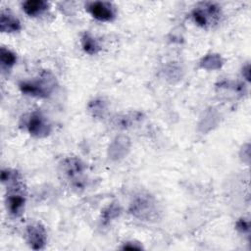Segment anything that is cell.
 <instances>
[{
	"label": "cell",
	"mask_w": 251,
	"mask_h": 251,
	"mask_svg": "<svg viewBox=\"0 0 251 251\" xmlns=\"http://www.w3.org/2000/svg\"><path fill=\"white\" fill-rule=\"evenodd\" d=\"M48 3L43 0H27L23 3L24 12L29 17H37L48 10Z\"/></svg>",
	"instance_id": "30bf717a"
},
{
	"label": "cell",
	"mask_w": 251,
	"mask_h": 251,
	"mask_svg": "<svg viewBox=\"0 0 251 251\" xmlns=\"http://www.w3.org/2000/svg\"><path fill=\"white\" fill-rule=\"evenodd\" d=\"M121 211L122 210H121L120 205H118L116 203L110 204L102 212V222H103V224H108L113 219H116L117 217H119L120 214H121Z\"/></svg>",
	"instance_id": "2e32d148"
},
{
	"label": "cell",
	"mask_w": 251,
	"mask_h": 251,
	"mask_svg": "<svg viewBox=\"0 0 251 251\" xmlns=\"http://www.w3.org/2000/svg\"><path fill=\"white\" fill-rule=\"evenodd\" d=\"M86 10L94 19L100 22H111L116 17L115 7L109 2H90L86 5Z\"/></svg>",
	"instance_id": "52a82bcc"
},
{
	"label": "cell",
	"mask_w": 251,
	"mask_h": 251,
	"mask_svg": "<svg viewBox=\"0 0 251 251\" xmlns=\"http://www.w3.org/2000/svg\"><path fill=\"white\" fill-rule=\"evenodd\" d=\"M236 228L242 233H248L250 230L249 222L246 219H240L236 223Z\"/></svg>",
	"instance_id": "e0dca14e"
},
{
	"label": "cell",
	"mask_w": 251,
	"mask_h": 251,
	"mask_svg": "<svg viewBox=\"0 0 251 251\" xmlns=\"http://www.w3.org/2000/svg\"><path fill=\"white\" fill-rule=\"evenodd\" d=\"M141 114L138 112H133V113H128L123 117H119L116 119V126L118 127H122V128H126L130 126L132 124H134V122H137L141 119Z\"/></svg>",
	"instance_id": "9a60e30c"
},
{
	"label": "cell",
	"mask_w": 251,
	"mask_h": 251,
	"mask_svg": "<svg viewBox=\"0 0 251 251\" xmlns=\"http://www.w3.org/2000/svg\"><path fill=\"white\" fill-rule=\"evenodd\" d=\"M25 127L30 135L37 138L46 137L51 132V125L40 111H33L28 115Z\"/></svg>",
	"instance_id": "277c9868"
},
{
	"label": "cell",
	"mask_w": 251,
	"mask_h": 251,
	"mask_svg": "<svg viewBox=\"0 0 251 251\" xmlns=\"http://www.w3.org/2000/svg\"><path fill=\"white\" fill-rule=\"evenodd\" d=\"M25 240L31 249H43L47 242V232L45 227L40 223H30L25 228Z\"/></svg>",
	"instance_id": "8992f818"
},
{
	"label": "cell",
	"mask_w": 251,
	"mask_h": 251,
	"mask_svg": "<svg viewBox=\"0 0 251 251\" xmlns=\"http://www.w3.org/2000/svg\"><path fill=\"white\" fill-rule=\"evenodd\" d=\"M221 16V8L217 4L211 2L200 3L191 13L194 23L201 27H208L216 25L220 21Z\"/></svg>",
	"instance_id": "3957f363"
},
{
	"label": "cell",
	"mask_w": 251,
	"mask_h": 251,
	"mask_svg": "<svg viewBox=\"0 0 251 251\" xmlns=\"http://www.w3.org/2000/svg\"><path fill=\"white\" fill-rule=\"evenodd\" d=\"M129 213L140 221L155 220L158 216L157 202L150 194L139 193L130 202Z\"/></svg>",
	"instance_id": "7a4b0ae2"
},
{
	"label": "cell",
	"mask_w": 251,
	"mask_h": 251,
	"mask_svg": "<svg viewBox=\"0 0 251 251\" xmlns=\"http://www.w3.org/2000/svg\"><path fill=\"white\" fill-rule=\"evenodd\" d=\"M88 110L95 118H104L108 111V105L103 99H94L89 102Z\"/></svg>",
	"instance_id": "5bb4252c"
},
{
	"label": "cell",
	"mask_w": 251,
	"mask_h": 251,
	"mask_svg": "<svg viewBox=\"0 0 251 251\" xmlns=\"http://www.w3.org/2000/svg\"><path fill=\"white\" fill-rule=\"evenodd\" d=\"M61 171L65 177L72 181L73 184L78 186L85 171V166L76 157H68L61 164Z\"/></svg>",
	"instance_id": "5b68a950"
},
{
	"label": "cell",
	"mask_w": 251,
	"mask_h": 251,
	"mask_svg": "<svg viewBox=\"0 0 251 251\" xmlns=\"http://www.w3.org/2000/svg\"><path fill=\"white\" fill-rule=\"evenodd\" d=\"M129 148L130 139L126 135H119L109 145L108 157L113 161H120L127 155Z\"/></svg>",
	"instance_id": "ba28073f"
},
{
	"label": "cell",
	"mask_w": 251,
	"mask_h": 251,
	"mask_svg": "<svg viewBox=\"0 0 251 251\" xmlns=\"http://www.w3.org/2000/svg\"><path fill=\"white\" fill-rule=\"evenodd\" d=\"M224 65V60L219 54L211 53L206 55L201 61H200V67L202 69L208 70V71H214L222 68Z\"/></svg>",
	"instance_id": "8fae6325"
},
{
	"label": "cell",
	"mask_w": 251,
	"mask_h": 251,
	"mask_svg": "<svg viewBox=\"0 0 251 251\" xmlns=\"http://www.w3.org/2000/svg\"><path fill=\"white\" fill-rule=\"evenodd\" d=\"M81 46L84 52L89 55L97 54L101 49L97 40L88 32H84L81 36Z\"/></svg>",
	"instance_id": "4fadbf2b"
},
{
	"label": "cell",
	"mask_w": 251,
	"mask_h": 251,
	"mask_svg": "<svg viewBox=\"0 0 251 251\" xmlns=\"http://www.w3.org/2000/svg\"><path fill=\"white\" fill-rule=\"evenodd\" d=\"M0 62H1V69L3 72L10 71L17 62L16 54L8 48L1 47L0 49Z\"/></svg>",
	"instance_id": "7c38bea8"
},
{
	"label": "cell",
	"mask_w": 251,
	"mask_h": 251,
	"mask_svg": "<svg viewBox=\"0 0 251 251\" xmlns=\"http://www.w3.org/2000/svg\"><path fill=\"white\" fill-rule=\"evenodd\" d=\"M22 28L21 22L9 11H2L0 15V30L2 32H16Z\"/></svg>",
	"instance_id": "9c48e42d"
},
{
	"label": "cell",
	"mask_w": 251,
	"mask_h": 251,
	"mask_svg": "<svg viewBox=\"0 0 251 251\" xmlns=\"http://www.w3.org/2000/svg\"><path fill=\"white\" fill-rule=\"evenodd\" d=\"M249 65L247 64L246 65V67L245 68H243V72H242V75H243V76L247 79V80H249Z\"/></svg>",
	"instance_id": "d6986e66"
},
{
	"label": "cell",
	"mask_w": 251,
	"mask_h": 251,
	"mask_svg": "<svg viewBox=\"0 0 251 251\" xmlns=\"http://www.w3.org/2000/svg\"><path fill=\"white\" fill-rule=\"evenodd\" d=\"M56 77L48 71H43L37 77L31 80H23L19 83L20 90L29 96L46 98L49 97L56 88Z\"/></svg>",
	"instance_id": "6da1fadb"
},
{
	"label": "cell",
	"mask_w": 251,
	"mask_h": 251,
	"mask_svg": "<svg viewBox=\"0 0 251 251\" xmlns=\"http://www.w3.org/2000/svg\"><path fill=\"white\" fill-rule=\"evenodd\" d=\"M141 248H142L141 245H139L138 243H134V242H126V243H125V245L123 246V249H129V250H132V249L140 250Z\"/></svg>",
	"instance_id": "ac0fdd59"
}]
</instances>
